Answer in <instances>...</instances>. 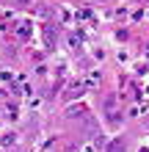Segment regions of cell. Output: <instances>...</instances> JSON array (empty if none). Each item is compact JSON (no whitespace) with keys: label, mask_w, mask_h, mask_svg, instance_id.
Returning <instances> with one entry per match:
<instances>
[{"label":"cell","mask_w":149,"mask_h":152,"mask_svg":"<svg viewBox=\"0 0 149 152\" xmlns=\"http://www.w3.org/2000/svg\"><path fill=\"white\" fill-rule=\"evenodd\" d=\"M28 36H31V25H28V22H20V25H17V39L25 42Z\"/></svg>","instance_id":"obj_1"},{"label":"cell","mask_w":149,"mask_h":152,"mask_svg":"<svg viewBox=\"0 0 149 152\" xmlns=\"http://www.w3.org/2000/svg\"><path fill=\"white\" fill-rule=\"evenodd\" d=\"M44 39H47V47H52V28H50V25L44 28Z\"/></svg>","instance_id":"obj_3"},{"label":"cell","mask_w":149,"mask_h":152,"mask_svg":"<svg viewBox=\"0 0 149 152\" xmlns=\"http://www.w3.org/2000/svg\"><path fill=\"white\" fill-rule=\"evenodd\" d=\"M105 152H124V138H116V141H110Z\"/></svg>","instance_id":"obj_2"}]
</instances>
